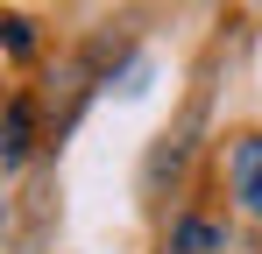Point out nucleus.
I'll list each match as a JSON object with an SVG mask.
<instances>
[{"instance_id":"obj_1","label":"nucleus","mask_w":262,"mask_h":254,"mask_svg":"<svg viewBox=\"0 0 262 254\" xmlns=\"http://www.w3.org/2000/svg\"><path fill=\"white\" fill-rule=\"evenodd\" d=\"M227 176H234V198H241V212H255V219H262V134H248V141L234 148Z\"/></svg>"},{"instance_id":"obj_2","label":"nucleus","mask_w":262,"mask_h":254,"mask_svg":"<svg viewBox=\"0 0 262 254\" xmlns=\"http://www.w3.org/2000/svg\"><path fill=\"white\" fill-rule=\"evenodd\" d=\"M206 247H227V226H206V219H184L170 233V254H206Z\"/></svg>"},{"instance_id":"obj_3","label":"nucleus","mask_w":262,"mask_h":254,"mask_svg":"<svg viewBox=\"0 0 262 254\" xmlns=\"http://www.w3.org/2000/svg\"><path fill=\"white\" fill-rule=\"evenodd\" d=\"M21 156H29V99H14V106H7V134H0V163L14 169Z\"/></svg>"},{"instance_id":"obj_4","label":"nucleus","mask_w":262,"mask_h":254,"mask_svg":"<svg viewBox=\"0 0 262 254\" xmlns=\"http://www.w3.org/2000/svg\"><path fill=\"white\" fill-rule=\"evenodd\" d=\"M0 29H7V49H14V57H21V49H29V21H21V14H7V21H0Z\"/></svg>"}]
</instances>
